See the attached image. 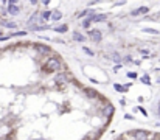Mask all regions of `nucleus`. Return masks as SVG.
<instances>
[{"instance_id": "obj_21", "label": "nucleus", "mask_w": 160, "mask_h": 140, "mask_svg": "<svg viewBox=\"0 0 160 140\" xmlns=\"http://www.w3.org/2000/svg\"><path fill=\"white\" fill-rule=\"evenodd\" d=\"M141 81H143V83H146V84H151L149 76H143V78H141Z\"/></svg>"}, {"instance_id": "obj_14", "label": "nucleus", "mask_w": 160, "mask_h": 140, "mask_svg": "<svg viewBox=\"0 0 160 140\" xmlns=\"http://www.w3.org/2000/svg\"><path fill=\"white\" fill-rule=\"evenodd\" d=\"M41 16H42V19H45V20H47V19H50V17H51V11H42Z\"/></svg>"}, {"instance_id": "obj_26", "label": "nucleus", "mask_w": 160, "mask_h": 140, "mask_svg": "<svg viewBox=\"0 0 160 140\" xmlns=\"http://www.w3.org/2000/svg\"><path fill=\"white\" fill-rule=\"evenodd\" d=\"M5 140H13V139H5Z\"/></svg>"}, {"instance_id": "obj_24", "label": "nucleus", "mask_w": 160, "mask_h": 140, "mask_svg": "<svg viewBox=\"0 0 160 140\" xmlns=\"http://www.w3.org/2000/svg\"><path fill=\"white\" fill-rule=\"evenodd\" d=\"M128 76H129V78H137V75H135L134 72H129V73H128Z\"/></svg>"}, {"instance_id": "obj_27", "label": "nucleus", "mask_w": 160, "mask_h": 140, "mask_svg": "<svg viewBox=\"0 0 160 140\" xmlns=\"http://www.w3.org/2000/svg\"><path fill=\"white\" fill-rule=\"evenodd\" d=\"M0 36H2V33H0Z\"/></svg>"}, {"instance_id": "obj_25", "label": "nucleus", "mask_w": 160, "mask_h": 140, "mask_svg": "<svg viewBox=\"0 0 160 140\" xmlns=\"http://www.w3.org/2000/svg\"><path fill=\"white\" fill-rule=\"evenodd\" d=\"M159 114H160V104H159Z\"/></svg>"}, {"instance_id": "obj_13", "label": "nucleus", "mask_w": 160, "mask_h": 140, "mask_svg": "<svg viewBox=\"0 0 160 140\" xmlns=\"http://www.w3.org/2000/svg\"><path fill=\"white\" fill-rule=\"evenodd\" d=\"M51 17H53V20H59L61 17H62V14H61L59 11H53L51 13Z\"/></svg>"}, {"instance_id": "obj_15", "label": "nucleus", "mask_w": 160, "mask_h": 140, "mask_svg": "<svg viewBox=\"0 0 160 140\" xmlns=\"http://www.w3.org/2000/svg\"><path fill=\"white\" fill-rule=\"evenodd\" d=\"M37 22V14H34V16H31V17H30V20H28V24L33 26V25H34Z\"/></svg>"}, {"instance_id": "obj_11", "label": "nucleus", "mask_w": 160, "mask_h": 140, "mask_svg": "<svg viewBox=\"0 0 160 140\" xmlns=\"http://www.w3.org/2000/svg\"><path fill=\"white\" fill-rule=\"evenodd\" d=\"M114 89L117 90V92H126V90H128V87H124V86H121V84H115Z\"/></svg>"}, {"instance_id": "obj_16", "label": "nucleus", "mask_w": 160, "mask_h": 140, "mask_svg": "<svg viewBox=\"0 0 160 140\" xmlns=\"http://www.w3.org/2000/svg\"><path fill=\"white\" fill-rule=\"evenodd\" d=\"M3 25L6 26V28H11V30H14L16 26H17V24H14V22H5Z\"/></svg>"}, {"instance_id": "obj_6", "label": "nucleus", "mask_w": 160, "mask_h": 140, "mask_svg": "<svg viewBox=\"0 0 160 140\" xmlns=\"http://www.w3.org/2000/svg\"><path fill=\"white\" fill-rule=\"evenodd\" d=\"M148 11H149V9L146 6H140V8L134 9V11H131V16H141V14H146Z\"/></svg>"}, {"instance_id": "obj_10", "label": "nucleus", "mask_w": 160, "mask_h": 140, "mask_svg": "<svg viewBox=\"0 0 160 140\" xmlns=\"http://www.w3.org/2000/svg\"><path fill=\"white\" fill-rule=\"evenodd\" d=\"M112 112H114V107L110 106V104H107L106 107H104V115H107V117H110V115H112Z\"/></svg>"}, {"instance_id": "obj_7", "label": "nucleus", "mask_w": 160, "mask_h": 140, "mask_svg": "<svg viewBox=\"0 0 160 140\" xmlns=\"http://www.w3.org/2000/svg\"><path fill=\"white\" fill-rule=\"evenodd\" d=\"M19 11H20L19 6H16V5H8V13H9V14L16 16V14H19Z\"/></svg>"}, {"instance_id": "obj_2", "label": "nucleus", "mask_w": 160, "mask_h": 140, "mask_svg": "<svg viewBox=\"0 0 160 140\" xmlns=\"http://www.w3.org/2000/svg\"><path fill=\"white\" fill-rule=\"evenodd\" d=\"M132 139L134 140H148L149 139V134L146 131H141V129H135V131H132Z\"/></svg>"}, {"instance_id": "obj_9", "label": "nucleus", "mask_w": 160, "mask_h": 140, "mask_svg": "<svg viewBox=\"0 0 160 140\" xmlns=\"http://www.w3.org/2000/svg\"><path fill=\"white\" fill-rule=\"evenodd\" d=\"M73 39H75L76 42H84V41H86V36H82L81 33H75V34H73Z\"/></svg>"}, {"instance_id": "obj_4", "label": "nucleus", "mask_w": 160, "mask_h": 140, "mask_svg": "<svg viewBox=\"0 0 160 140\" xmlns=\"http://www.w3.org/2000/svg\"><path fill=\"white\" fill-rule=\"evenodd\" d=\"M90 37H92V41H95V42H100L103 39V36H101V31L100 30H92L90 31Z\"/></svg>"}, {"instance_id": "obj_1", "label": "nucleus", "mask_w": 160, "mask_h": 140, "mask_svg": "<svg viewBox=\"0 0 160 140\" xmlns=\"http://www.w3.org/2000/svg\"><path fill=\"white\" fill-rule=\"evenodd\" d=\"M44 69L47 70V72H58L61 69V61L59 58H48L45 64H44Z\"/></svg>"}, {"instance_id": "obj_28", "label": "nucleus", "mask_w": 160, "mask_h": 140, "mask_svg": "<svg viewBox=\"0 0 160 140\" xmlns=\"http://www.w3.org/2000/svg\"><path fill=\"white\" fill-rule=\"evenodd\" d=\"M159 70H160V69H159Z\"/></svg>"}, {"instance_id": "obj_17", "label": "nucleus", "mask_w": 160, "mask_h": 140, "mask_svg": "<svg viewBox=\"0 0 160 140\" xmlns=\"http://www.w3.org/2000/svg\"><path fill=\"white\" fill-rule=\"evenodd\" d=\"M56 31H59V33H65V31H67V26H56Z\"/></svg>"}, {"instance_id": "obj_8", "label": "nucleus", "mask_w": 160, "mask_h": 140, "mask_svg": "<svg viewBox=\"0 0 160 140\" xmlns=\"http://www.w3.org/2000/svg\"><path fill=\"white\" fill-rule=\"evenodd\" d=\"M36 50L39 53H42V55H48V53H50V48L45 47V45H36Z\"/></svg>"}, {"instance_id": "obj_23", "label": "nucleus", "mask_w": 160, "mask_h": 140, "mask_svg": "<svg viewBox=\"0 0 160 140\" xmlns=\"http://www.w3.org/2000/svg\"><path fill=\"white\" fill-rule=\"evenodd\" d=\"M84 51L87 53V55H90V56L93 55V51H90V50H89V48H87V47H84Z\"/></svg>"}, {"instance_id": "obj_3", "label": "nucleus", "mask_w": 160, "mask_h": 140, "mask_svg": "<svg viewBox=\"0 0 160 140\" xmlns=\"http://www.w3.org/2000/svg\"><path fill=\"white\" fill-rule=\"evenodd\" d=\"M54 81H56V84H64V83H67L70 81V78H69V75L67 73H58L56 75V78H54Z\"/></svg>"}, {"instance_id": "obj_5", "label": "nucleus", "mask_w": 160, "mask_h": 140, "mask_svg": "<svg viewBox=\"0 0 160 140\" xmlns=\"http://www.w3.org/2000/svg\"><path fill=\"white\" fill-rule=\"evenodd\" d=\"M107 19V16L106 14H93L92 17H90V22H103V20H106Z\"/></svg>"}, {"instance_id": "obj_18", "label": "nucleus", "mask_w": 160, "mask_h": 140, "mask_svg": "<svg viewBox=\"0 0 160 140\" xmlns=\"http://www.w3.org/2000/svg\"><path fill=\"white\" fill-rule=\"evenodd\" d=\"M47 25H41V26H33V30L34 31H41V30H45Z\"/></svg>"}, {"instance_id": "obj_19", "label": "nucleus", "mask_w": 160, "mask_h": 140, "mask_svg": "<svg viewBox=\"0 0 160 140\" xmlns=\"http://www.w3.org/2000/svg\"><path fill=\"white\" fill-rule=\"evenodd\" d=\"M82 26H84V28H89L90 26V19H86L84 22H82Z\"/></svg>"}, {"instance_id": "obj_12", "label": "nucleus", "mask_w": 160, "mask_h": 140, "mask_svg": "<svg viewBox=\"0 0 160 140\" xmlns=\"http://www.w3.org/2000/svg\"><path fill=\"white\" fill-rule=\"evenodd\" d=\"M86 94L89 95L90 98H95V96L98 95V94H96V92H95V90H93V89H86Z\"/></svg>"}, {"instance_id": "obj_22", "label": "nucleus", "mask_w": 160, "mask_h": 140, "mask_svg": "<svg viewBox=\"0 0 160 140\" xmlns=\"http://www.w3.org/2000/svg\"><path fill=\"white\" fill-rule=\"evenodd\" d=\"M26 34V31H20V33H14V34H11V36H25Z\"/></svg>"}, {"instance_id": "obj_20", "label": "nucleus", "mask_w": 160, "mask_h": 140, "mask_svg": "<svg viewBox=\"0 0 160 140\" xmlns=\"http://www.w3.org/2000/svg\"><path fill=\"white\" fill-rule=\"evenodd\" d=\"M146 33H151V34H157V30H152V28H145Z\"/></svg>"}]
</instances>
